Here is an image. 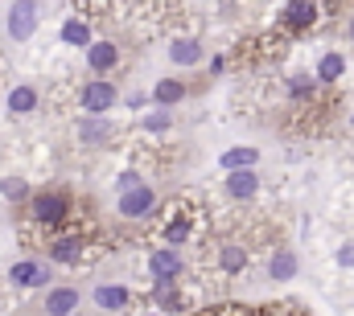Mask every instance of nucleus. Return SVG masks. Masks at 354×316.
<instances>
[{
	"label": "nucleus",
	"instance_id": "nucleus-18",
	"mask_svg": "<svg viewBox=\"0 0 354 316\" xmlns=\"http://www.w3.org/2000/svg\"><path fill=\"white\" fill-rule=\"evenodd\" d=\"M185 95H189V86H185L181 79H161L157 86H153V103H157L161 111H169V107H177V103H181Z\"/></svg>",
	"mask_w": 354,
	"mask_h": 316
},
{
	"label": "nucleus",
	"instance_id": "nucleus-16",
	"mask_svg": "<svg viewBox=\"0 0 354 316\" xmlns=\"http://www.w3.org/2000/svg\"><path fill=\"white\" fill-rule=\"evenodd\" d=\"M111 136H115V128H111L107 115H83V119H79V140H83L87 148H103V144H111Z\"/></svg>",
	"mask_w": 354,
	"mask_h": 316
},
{
	"label": "nucleus",
	"instance_id": "nucleus-5",
	"mask_svg": "<svg viewBox=\"0 0 354 316\" xmlns=\"http://www.w3.org/2000/svg\"><path fill=\"white\" fill-rule=\"evenodd\" d=\"M256 263H260L264 279H272V284H288V279H297V271H301V259H297V250H292L284 238H272Z\"/></svg>",
	"mask_w": 354,
	"mask_h": 316
},
{
	"label": "nucleus",
	"instance_id": "nucleus-23",
	"mask_svg": "<svg viewBox=\"0 0 354 316\" xmlns=\"http://www.w3.org/2000/svg\"><path fill=\"white\" fill-rule=\"evenodd\" d=\"M189 316H256V308H248V304H210V308Z\"/></svg>",
	"mask_w": 354,
	"mask_h": 316
},
{
	"label": "nucleus",
	"instance_id": "nucleus-13",
	"mask_svg": "<svg viewBox=\"0 0 354 316\" xmlns=\"http://www.w3.org/2000/svg\"><path fill=\"white\" fill-rule=\"evenodd\" d=\"M91 300H95L99 313H128V308H136V292L124 288V284H99L91 292Z\"/></svg>",
	"mask_w": 354,
	"mask_h": 316
},
{
	"label": "nucleus",
	"instance_id": "nucleus-14",
	"mask_svg": "<svg viewBox=\"0 0 354 316\" xmlns=\"http://www.w3.org/2000/svg\"><path fill=\"white\" fill-rule=\"evenodd\" d=\"M37 33V0H12L8 8V37L12 41H29Z\"/></svg>",
	"mask_w": 354,
	"mask_h": 316
},
{
	"label": "nucleus",
	"instance_id": "nucleus-26",
	"mask_svg": "<svg viewBox=\"0 0 354 316\" xmlns=\"http://www.w3.org/2000/svg\"><path fill=\"white\" fill-rule=\"evenodd\" d=\"M145 128L149 132H169L174 128V115L169 111H153V115H145Z\"/></svg>",
	"mask_w": 354,
	"mask_h": 316
},
{
	"label": "nucleus",
	"instance_id": "nucleus-19",
	"mask_svg": "<svg viewBox=\"0 0 354 316\" xmlns=\"http://www.w3.org/2000/svg\"><path fill=\"white\" fill-rule=\"evenodd\" d=\"M37 103H41V95H37V86H29V82H21V86L8 90V111H12V115H33Z\"/></svg>",
	"mask_w": 354,
	"mask_h": 316
},
{
	"label": "nucleus",
	"instance_id": "nucleus-2",
	"mask_svg": "<svg viewBox=\"0 0 354 316\" xmlns=\"http://www.w3.org/2000/svg\"><path fill=\"white\" fill-rule=\"evenodd\" d=\"M260 259V242L252 230H227V235H210L198 246V263L202 271L210 275V284H231V279H243Z\"/></svg>",
	"mask_w": 354,
	"mask_h": 316
},
{
	"label": "nucleus",
	"instance_id": "nucleus-25",
	"mask_svg": "<svg viewBox=\"0 0 354 316\" xmlns=\"http://www.w3.org/2000/svg\"><path fill=\"white\" fill-rule=\"evenodd\" d=\"M0 193H4L8 201H29V185H25L21 177H8V181L0 185Z\"/></svg>",
	"mask_w": 354,
	"mask_h": 316
},
{
	"label": "nucleus",
	"instance_id": "nucleus-8",
	"mask_svg": "<svg viewBox=\"0 0 354 316\" xmlns=\"http://www.w3.org/2000/svg\"><path fill=\"white\" fill-rule=\"evenodd\" d=\"M115 103H120V86L111 79H91V82H83V90H79V107H83L87 115H107Z\"/></svg>",
	"mask_w": 354,
	"mask_h": 316
},
{
	"label": "nucleus",
	"instance_id": "nucleus-12",
	"mask_svg": "<svg viewBox=\"0 0 354 316\" xmlns=\"http://www.w3.org/2000/svg\"><path fill=\"white\" fill-rule=\"evenodd\" d=\"M83 304V292L75 284H58V288H46L41 296V313L46 316H75Z\"/></svg>",
	"mask_w": 354,
	"mask_h": 316
},
{
	"label": "nucleus",
	"instance_id": "nucleus-3",
	"mask_svg": "<svg viewBox=\"0 0 354 316\" xmlns=\"http://www.w3.org/2000/svg\"><path fill=\"white\" fill-rule=\"evenodd\" d=\"M66 226H75V193L62 185L37 189L25 201V222H21V238L29 246H46L54 235H62Z\"/></svg>",
	"mask_w": 354,
	"mask_h": 316
},
{
	"label": "nucleus",
	"instance_id": "nucleus-28",
	"mask_svg": "<svg viewBox=\"0 0 354 316\" xmlns=\"http://www.w3.org/2000/svg\"><path fill=\"white\" fill-rule=\"evenodd\" d=\"M132 185H140V172H120V181H115V189H120V193H128Z\"/></svg>",
	"mask_w": 354,
	"mask_h": 316
},
{
	"label": "nucleus",
	"instance_id": "nucleus-11",
	"mask_svg": "<svg viewBox=\"0 0 354 316\" xmlns=\"http://www.w3.org/2000/svg\"><path fill=\"white\" fill-rule=\"evenodd\" d=\"M120 62H124V50L115 41H91L87 46V66L95 79H111L120 70Z\"/></svg>",
	"mask_w": 354,
	"mask_h": 316
},
{
	"label": "nucleus",
	"instance_id": "nucleus-6",
	"mask_svg": "<svg viewBox=\"0 0 354 316\" xmlns=\"http://www.w3.org/2000/svg\"><path fill=\"white\" fill-rule=\"evenodd\" d=\"M185 271H189L185 250H177V246H153L149 250V275H153V284H181Z\"/></svg>",
	"mask_w": 354,
	"mask_h": 316
},
{
	"label": "nucleus",
	"instance_id": "nucleus-7",
	"mask_svg": "<svg viewBox=\"0 0 354 316\" xmlns=\"http://www.w3.org/2000/svg\"><path fill=\"white\" fill-rule=\"evenodd\" d=\"M157 206H161L157 189L140 181V185H132L128 193H120V206H115V210H120L124 222H149V218L157 214Z\"/></svg>",
	"mask_w": 354,
	"mask_h": 316
},
{
	"label": "nucleus",
	"instance_id": "nucleus-10",
	"mask_svg": "<svg viewBox=\"0 0 354 316\" xmlns=\"http://www.w3.org/2000/svg\"><path fill=\"white\" fill-rule=\"evenodd\" d=\"M223 193H227V201H235V206L256 201V197H260V172H256V168H235V172H227V177H223Z\"/></svg>",
	"mask_w": 354,
	"mask_h": 316
},
{
	"label": "nucleus",
	"instance_id": "nucleus-22",
	"mask_svg": "<svg viewBox=\"0 0 354 316\" xmlns=\"http://www.w3.org/2000/svg\"><path fill=\"white\" fill-rule=\"evenodd\" d=\"M62 41H66V46L87 50L91 41H95V37H91V25H87V21H79V17H71V21L62 25Z\"/></svg>",
	"mask_w": 354,
	"mask_h": 316
},
{
	"label": "nucleus",
	"instance_id": "nucleus-21",
	"mask_svg": "<svg viewBox=\"0 0 354 316\" xmlns=\"http://www.w3.org/2000/svg\"><path fill=\"white\" fill-rule=\"evenodd\" d=\"M218 164H223V172H235V168H256V164H260V148H227Z\"/></svg>",
	"mask_w": 354,
	"mask_h": 316
},
{
	"label": "nucleus",
	"instance_id": "nucleus-20",
	"mask_svg": "<svg viewBox=\"0 0 354 316\" xmlns=\"http://www.w3.org/2000/svg\"><path fill=\"white\" fill-rule=\"evenodd\" d=\"M342 75H346V58L338 50H326L317 58V82L322 86H334V82H342Z\"/></svg>",
	"mask_w": 354,
	"mask_h": 316
},
{
	"label": "nucleus",
	"instance_id": "nucleus-9",
	"mask_svg": "<svg viewBox=\"0 0 354 316\" xmlns=\"http://www.w3.org/2000/svg\"><path fill=\"white\" fill-rule=\"evenodd\" d=\"M317 21H322L317 0H288V4H284V12H280V33L301 37V33H309Z\"/></svg>",
	"mask_w": 354,
	"mask_h": 316
},
{
	"label": "nucleus",
	"instance_id": "nucleus-1",
	"mask_svg": "<svg viewBox=\"0 0 354 316\" xmlns=\"http://www.w3.org/2000/svg\"><path fill=\"white\" fill-rule=\"evenodd\" d=\"M149 238H153V246H177V250L202 246L210 238V210H206V201L198 193H174L149 218Z\"/></svg>",
	"mask_w": 354,
	"mask_h": 316
},
{
	"label": "nucleus",
	"instance_id": "nucleus-29",
	"mask_svg": "<svg viewBox=\"0 0 354 316\" xmlns=\"http://www.w3.org/2000/svg\"><path fill=\"white\" fill-rule=\"evenodd\" d=\"M346 37L354 41V12H351V21H346Z\"/></svg>",
	"mask_w": 354,
	"mask_h": 316
},
{
	"label": "nucleus",
	"instance_id": "nucleus-27",
	"mask_svg": "<svg viewBox=\"0 0 354 316\" xmlns=\"http://www.w3.org/2000/svg\"><path fill=\"white\" fill-rule=\"evenodd\" d=\"M334 259H338V267H342V271H354V238L338 246V255H334Z\"/></svg>",
	"mask_w": 354,
	"mask_h": 316
},
{
	"label": "nucleus",
	"instance_id": "nucleus-17",
	"mask_svg": "<svg viewBox=\"0 0 354 316\" xmlns=\"http://www.w3.org/2000/svg\"><path fill=\"white\" fill-rule=\"evenodd\" d=\"M202 58H206V50H202L198 37H174L169 41V62L174 66H202Z\"/></svg>",
	"mask_w": 354,
	"mask_h": 316
},
{
	"label": "nucleus",
	"instance_id": "nucleus-24",
	"mask_svg": "<svg viewBox=\"0 0 354 316\" xmlns=\"http://www.w3.org/2000/svg\"><path fill=\"white\" fill-rule=\"evenodd\" d=\"M288 95H292L297 103H309V99L317 95V82H313V79H305V75H297V79L288 82Z\"/></svg>",
	"mask_w": 354,
	"mask_h": 316
},
{
	"label": "nucleus",
	"instance_id": "nucleus-15",
	"mask_svg": "<svg viewBox=\"0 0 354 316\" xmlns=\"http://www.w3.org/2000/svg\"><path fill=\"white\" fill-rule=\"evenodd\" d=\"M8 284L12 288H46L50 284V267L41 259H21L8 267Z\"/></svg>",
	"mask_w": 354,
	"mask_h": 316
},
{
	"label": "nucleus",
	"instance_id": "nucleus-4",
	"mask_svg": "<svg viewBox=\"0 0 354 316\" xmlns=\"http://www.w3.org/2000/svg\"><path fill=\"white\" fill-rule=\"evenodd\" d=\"M91 250V230L87 226H66L62 235H54L50 242H46V259L50 263H58V267H79L83 259H87Z\"/></svg>",
	"mask_w": 354,
	"mask_h": 316
},
{
	"label": "nucleus",
	"instance_id": "nucleus-30",
	"mask_svg": "<svg viewBox=\"0 0 354 316\" xmlns=\"http://www.w3.org/2000/svg\"><path fill=\"white\" fill-rule=\"evenodd\" d=\"M145 316H161V313H145Z\"/></svg>",
	"mask_w": 354,
	"mask_h": 316
}]
</instances>
